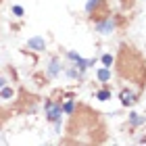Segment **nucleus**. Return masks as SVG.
I'll return each instance as SVG.
<instances>
[{
    "label": "nucleus",
    "instance_id": "11",
    "mask_svg": "<svg viewBox=\"0 0 146 146\" xmlns=\"http://www.w3.org/2000/svg\"><path fill=\"white\" fill-rule=\"evenodd\" d=\"M73 111H75V104H73V100H67L63 104V113L65 115H73Z\"/></svg>",
    "mask_w": 146,
    "mask_h": 146
},
{
    "label": "nucleus",
    "instance_id": "4",
    "mask_svg": "<svg viewBox=\"0 0 146 146\" xmlns=\"http://www.w3.org/2000/svg\"><path fill=\"white\" fill-rule=\"evenodd\" d=\"M25 48H27V50H36V52H40V50H44V48H46V40H44V38H40V36L29 38V40H27V44H25Z\"/></svg>",
    "mask_w": 146,
    "mask_h": 146
},
{
    "label": "nucleus",
    "instance_id": "10",
    "mask_svg": "<svg viewBox=\"0 0 146 146\" xmlns=\"http://www.w3.org/2000/svg\"><path fill=\"white\" fill-rule=\"evenodd\" d=\"M98 6H100V0H88V4H86V11H88L90 15H92V13H94V15H96Z\"/></svg>",
    "mask_w": 146,
    "mask_h": 146
},
{
    "label": "nucleus",
    "instance_id": "15",
    "mask_svg": "<svg viewBox=\"0 0 146 146\" xmlns=\"http://www.w3.org/2000/svg\"><path fill=\"white\" fill-rule=\"evenodd\" d=\"M2 86H6V77L0 75V88H2Z\"/></svg>",
    "mask_w": 146,
    "mask_h": 146
},
{
    "label": "nucleus",
    "instance_id": "9",
    "mask_svg": "<svg viewBox=\"0 0 146 146\" xmlns=\"http://www.w3.org/2000/svg\"><path fill=\"white\" fill-rule=\"evenodd\" d=\"M13 96H15V90L13 88H9V86H2V88H0V98L9 100V98H13Z\"/></svg>",
    "mask_w": 146,
    "mask_h": 146
},
{
    "label": "nucleus",
    "instance_id": "12",
    "mask_svg": "<svg viewBox=\"0 0 146 146\" xmlns=\"http://www.w3.org/2000/svg\"><path fill=\"white\" fill-rule=\"evenodd\" d=\"M96 98H98V100H109V98H111V90H107V88L98 90L96 92Z\"/></svg>",
    "mask_w": 146,
    "mask_h": 146
},
{
    "label": "nucleus",
    "instance_id": "2",
    "mask_svg": "<svg viewBox=\"0 0 146 146\" xmlns=\"http://www.w3.org/2000/svg\"><path fill=\"white\" fill-rule=\"evenodd\" d=\"M117 17H104V19H100V21H96V31L98 34H102V36H107V34H113L115 31V27H117Z\"/></svg>",
    "mask_w": 146,
    "mask_h": 146
},
{
    "label": "nucleus",
    "instance_id": "5",
    "mask_svg": "<svg viewBox=\"0 0 146 146\" xmlns=\"http://www.w3.org/2000/svg\"><path fill=\"white\" fill-rule=\"evenodd\" d=\"M119 98H121V104H123V107H134V104L138 102V96H136L131 90H121Z\"/></svg>",
    "mask_w": 146,
    "mask_h": 146
},
{
    "label": "nucleus",
    "instance_id": "13",
    "mask_svg": "<svg viewBox=\"0 0 146 146\" xmlns=\"http://www.w3.org/2000/svg\"><path fill=\"white\" fill-rule=\"evenodd\" d=\"M100 61H102V65H104V67H109V69H111V65L115 63V58H113L111 54H102V58H100Z\"/></svg>",
    "mask_w": 146,
    "mask_h": 146
},
{
    "label": "nucleus",
    "instance_id": "3",
    "mask_svg": "<svg viewBox=\"0 0 146 146\" xmlns=\"http://www.w3.org/2000/svg\"><path fill=\"white\" fill-rule=\"evenodd\" d=\"M67 56L71 58L73 63H75V67H79L82 71H86V69L90 67V65H94V63H96L94 58H92V61H86V58H82V56L77 54V52H73V50H69V52H67Z\"/></svg>",
    "mask_w": 146,
    "mask_h": 146
},
{
    "label": "nucleus",
    "instance_id": "8",
    "mask_svg": "<svg viewBox=\"0 0 146 146\" xmlns=\"http://www.w3.org/2000/svg\"><path fill=\"white\" fill-rule=\"evenodd\" d=\"M96 75H98V79H100V82H104V84H107V82H111V69H109V67L98 69V73H96Z\"/></svg>",
    "mask_w": 146,
    "mask_h": 146
},
{
    "label": "nucleus",
    "instance_id": "16",
    "mask_svg": "<svg viewBox=\"0 0 146 146\" xmlns=\"http://www.w3.org/2000/svg\"><path fill=\"white\" fill-rule=\"evenodd\" d=\"M142 142H146V138H142Z\"/></svg>",
    "mask_w": 146,
    "mask_h": 146
},
{
    "label": "nucleus",
    "instance_id": "1",
    "mask_svg": "<svg viewBox=\"0 0 146 146\" xmlns=\"http://www.w3.org/2000/svg\"><path fill=\"white\" fill-rule=\"evenodd\" d=\"M44 109H46V119H48L50 123H58V121H61V115H63V104L61 102L46 100Z\"/></svg>",
    "mask_w": 146,
    "mask_h": 146
},
{
    "label": "nucleus",
    "instance_id": "6",
    "mask_svg": "<svg viewBox=\"0 0 146 146\" xmlns=\"http://www.w3.org/2000/svg\"><path fill=\"white\" fill-rule=\"evenodd\" d=\"M61 69H63V65H61V58H52L50 61V65H48V75L50 77H56L58 73H61Z\"/></svg>",
    "mask_w": 146,
    "mask_h": 146
},
{
    "label": "nucleus",
    "instance_id": "14",
    "mask_svg": "<svg viewBox=\"0 0 146 146\" xmlns=\"http://www.w3.org/2000/svg\"><path fill=\"white\" fill-rule=\"evenodd\" d=\"M11 11H13V15H15V17H23V15H25V11H23V6H21V4H15Z\"/></svg>",
    "mask_w": 146,
    "mask_h": 146
},
{
    "label": "nucleus",
    "instance_id": "7",
    "mask_svg": "<svg viewBox=\"0 0 146 146\" xmlns=\"http://www.w3.org/2000/svg\"><path fill=\"white\" fill-rule=\"evenodd\" d=\"M146 123V117L138 115V113H129V125L131 127H140V125Z\"/></svg>",
    "mask_w": 146,
    "mask_h": 146
}]
</instances>
